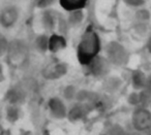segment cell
I'll list each match as a JSON object with an SVG mask.
<instances>
[{"mask_svg": "<svg viewBox=\"0 0 151 135\" xmlns=\"http://www.w3.org/2000/svg\"><path fill=\"white\" fill-rule=\"evenodd\" d=\"M101 51V38L95 30L89 27L82 35L78 46L77 57L81 65L88 66L94 59L97 58Z\"/></svg>", "mask_w": 151, "mask_h": 135, "instance_id": "6da1fadb", "label": "cell"}, {"mask_svg": "<svg viewBox=\"0 0 151 135\" xmlns=\"http://www.w3.org/2000/svg\"><path fill=\"white\" fill-rule=\"evenodd\" d=\"M7 63L13 67H21L26 63L28 58V48L21 39H15L9 42V48L6 53Z\"/></svg>", "mask_w": 151, "mask_h": 135, "instance_id": "7a4b0ae2", "label": "cell"}, {"mask_svg": "<svg viewBox=\"0 0 151 135\" xmlns=\"http://www.w3.org/2000/svg\"><path fill=\"white\" fill-rule=\"evenodd\" d=\"M106 59L111 64L123 66L127 63L129 54L124 46L118 41H111L106 46Z\"/></svg>", "mask_w": 151, "mask_h": 135, "instance_id": "3957f363", "label": "cell"}, {"mask_svg": "<svg viewBox=\"0 0 151 135\" xmlns=\"http://www.w3.org/2000/svg\"><path fill=\"white\" fill-rule=\"evenodd\" d=\"M132 124L134 131L150 132L151 131V110L147 107H137L132 116Z\"/></svg>", "mask_w": 151, "mask_h": 135, "instance_id": "277c9868", "label": "cell"}, {"mask_svg": "<svg viewBox=\"0 0 151 135\" xmlns=\"http://www.w3.org/2000/svg\"><path fill=\"white\" fill-rule=\"evenodd\" d=\"M67 64L59 61H54V62L49 63L48 65L42 68V75L44 79L48 81H55V79H61L67 73Z\"/></svg>", "mask_w": 151, "mask_h": 135, "instance_id": "5b68a950", "label": "cell"}, {"mask_svg": "<svg viewBox=\"0 0 151 135\" xmlns=\"http://www.w3.org/2000/svg\"><path fill=\"white\" fill-rule=\"evenodd\" d=\"M20 16L19 7L16 5H7L3 7L0 13V24L3 28H12L18 22Z\"/></svg>", "mask_w": 151, "mask_h": 135, "instance_id": "8992f818", "label": "cell"}, {"mask_svg": "<svg viewBox=\"0 0 151 135\" xmlns=\"http://www.w3.org/2000/svg\"><path fill=\"white\" fill-rule=\"evenodd\" d=\"M49 111L53 118L57 120H62L64 118H67L68 110L65 106L64 102L58 97H52L48 101Z\"/></svg>", "mask_w": 151, "mask_h": 135, "instance_id": "52a82bcc", "label": "cell"}, {"mask_svg": "<svg viewBox=\"0 0 151 135\" xmlns=\"http://www.w3.org/2000/svg\"><path fill=\"white\" fill-rule=\"evenodd\" d=\"M110 64L111 63L107 59L97 57L96 59H94L88 65V68L92 75H94V76H103V75H106L109 72Z\"/></svg>", "mask_w": 151, "mask_h": 135, "instance_id": "ba28073f", "label": "cell"}, {"mask_svg": "<svg viewBox=\"0 0 151 135\" xmlns=\"http://www.w3.org/2000/svg\"><path fill=\"white\" fill-rule=\"evenodd\" d=\"M88 105L85 103H81L78 102L76 103L70 109L68 110V114H67V119L70 122H78V121L82 120L85 116L88 114Z\"/></svg>", "mask_w": 151, "mask_h": 135, "instance_id": "9c48e42d", "label": "cell"}, {"mask_svg": "<svg viewBox=\"0 0 151 135\" xmlns=\"http://www.w3.org/2000/svg\"><path fill=\"white\" fill-rule=\"evenodd\" d=\"M147 77L148 75L145 74L144 71L142 70H134L132 73V86L136 91H143L146 86V81H147Z\"/></svg>", "mask_w": 151, "mask_h": 135, "instance_id": "30bf717a", "label": "cell"}, {"mask_svg": "<svg viewBox=\"0 0 151 135\" xmlns=\"http://www.w3.org/2000/svg\"><path fill=\"white\" fill-rule=\"evenodd\" d=\"M66 48V40L59 34H52L49 39V51L51 53H58Z\"/></svg>", "mask_w": 151, "mask_h": 135, "instance_id": "8fae6325", "label": "cell"}, {"mask_svg": "<svg viewBox=\"0 0 151 135\" xmlns=\"http://www.w3.org/2000/svg\"><path fill=\"white\" fill-rule=\"evenodd\" d=\"M59 4H60L65 11L71 13V11L83 9L86 6L87 1H84V0H62V1L59 2Z\"/></svg>", "mask_w": 151, "mask_h": 135, "instance_id": "7c38bea8", "label": "cell"}, {"mask_svg": "<svg viewBox=\"0 0 151 135\" xmlns=\"http://www.w3.org/2000/svg\"><path fill=\"white\" fill-rule=\"evenodd\" d=\"M7 102H9V105H18L23 100L22 92L18 89H11L6 94Z\"/></svg>", "mask_w": 151, "mask_h": 135, "instance_id": "4fadbf2b", "label": "cell"}, {"mask_svg": "<svg viewBox=\"0 0 151 135\" xmlns=\"http://www.w3.org/2000/svg\"><path fill=\"white\" fill-rule=\"evenodd\" d=\"M84 20V11L83 9L81 11H76L69 13L68 16V23L71 26H77L79 24L82 23V21Z\"/></svg>", "mask_w": 151, "mask_h": 135, "instance_id": "5bb4252c", "label": "cell"}, {"mask_svg": "<svg viewBox=\"0 0 151 135\" xmlns=\"http://www.w3.org/2000/svg\"><path fill=\"white\" fill-rule=\"evenodd\" d=\"M49 39H50V37H48L47 35H40L36 37L35 46L40 53H45L49 51Z\"/></svg>", "mask_w": 151, "mask_h": 135, "instance_id": "9a60e30c", "label": "cell"}, {"mask_svg": "<svg viewBox=\"0 0 151 135\" xmlns=\"http://www.w3.org/2000/svg\"><path fill=\"white\" fill-rule=\"evenodd\" d=\"M120 85H121V81L118 77H109L106 81L104 88L107 90V92H115L119 89Z\"/></svg>", "mask_w": 151, "mask_h": 135, "instance_id": "2e32d148", "label": "cell"}, {"mask_svg": "<svg viewBox=\"0 0 151 135\" xmlns=\"http://www.w3.org/2000/svg\"><path fill=\"white\" fill-rule=\"evenodd\" d=\"M20 116V110L18 105H9L6 108V119L9 122L15 123Z\"/></svg>", "mask_w": 151, "mask_h": 135, "instance_id": "e0dca14e", "label": "cell"}, {"mask_svg": "<svg viewBox=\"0 0 151 135\" xmlns=\"http://www.w3.org/2000/svg\"><path fill=\"white\" fill-rule=\"evenodd\" d=\"M151 14L148 9H139L136 11V19L139 21V23H146L147 21L150 20Z\"/></svg>", "mask_w": 151, "mask_h": 135, "instance_id": "ac0fdd59", "label": "cell"}, {"mask_svg": "<svg viewBox=\"0 0 151 135\" xmlns=\"http://www.w3.org/2000/svg\"><path fill=\"white\" fill-rule=\"evenodd\" d=\"M77 94H78V91H77L76 87H73V86H67L63 90V96H64V98L66 100L76 99Z\"/></svg>", "mask_w": 151, "mask_h": 135, "instance_id": "d6986e66", "label": "cell"}, {"mask_svg": "<svg viewBox=\"0 0 151 135\" xmlns=\"http://www.w3.org/2000/svg\"><path fill=\"white\" fill-rule=\"evenodd\" d=\"M108 135H127L126 131L124 130V128L122 126H120L119 124H114L108 129Z\"/></svg>", "mask_w": 151, "mask_h": 135, "instance_id": "ffe728a7", "label": "cell"}, {"mask_svg": "<svg viewBox=\"0 0 151 135\" xmlns=\"http://www.w3.org/2000/svg\"><path fill=\"white\" fill-rule=\"evenodd\" d=\"M127 101L130 105L134 106H139L141 105V96H140V92H132V93L128 95L127 97Z\"/></svg>", "mask_w": 151, "mask_h": 135, "instance_id": "44dd1931", "label": "cell"}, {"mask_svg": "<svg viewBox=\"0 0 151 135\" xmlns=\"http://www.w3.org/2000/svg\"><path fill=\"white\" fill-rule=\"evenodd\" d=\"M42 21H44L45 27L48 28V29H52L54 27V18H53L52 14L50 11H45Z\"/></svg>", "mask_w": 151, "mask_h": 135, "instance_id": "7402d4cb", "label": "cell"}, {"mask_svg": "<svg viewBox=\"0 0 151 135\" xmlns=\"http://www.w3.org/2000/svg\"><path fill=\"white\" fill-rule=\"evenodd\" d=\"M126 5H128V6L130 7H136V9H139V7H142L143 5H145V1H143V0H126L125 2Z\"/></svg>", "mask_w": 151, "mask_h": 135, "instance_id": "603a6c76", "label": "cell"}, {"mask_svg": "<svg viewBox=\"0 0 151 135\" xmlns=\"http://www.w3.org/2000/svg\"><path fill=\"white\" fill-rule=\"evenodd\" d=\"M0 46H1V56L6 55L7 51H9V42L5 39L4 36H1V39H0Z\"/></svg>", "mask_w": 151, "mask_h": 135, "instance_id": "cb8c5ba5", "label": "cell"}, {"mask_svg": "<svg viewBox=\"0 0 151 135\" xmlns=\"http://www.w3.org/2000/svg\"><path fill=\"white\" fill-rule=\"evenodd\" d=\"M134 30L138 32L139 34H144L147 31V26L146 23H138L134 27Z\"/></svg>", "mask_w": 151, "mask_h": 135, "instance_id": "d4e9b609", "label": "cell"}, {"mask_svg": "<svg viewBox=\"0 0 151 135\" xmlns=\"http://www.w3.org/2000/svg\"><path fill=\"white\" fill-rule=\"evenodd\" d=\"M143 91H145L146 93H148L149 95H151V74H149L148 77H147L146 86H145Z\"/></svg>", "mask_w": 151, "mask_h": 135, "instance_id": "484cf974", "label": "cell"}, {"mask_svg": "<svg viewBox=\"0 0 151 135\" xmlns=\"http://www.w3.org/2000/svg\"><path fill=\"white\" fill-rule=\"evenodd\" d=\"M51 4H53L52 1H40L38 2V6L42 7V9H46L47 6H49Z\"/></svg>", "mask_w": 151, "mask_h": 135, "instance_id": "4316f807", "label": "cell"}, {"mask_svg": "<svg viewBox=\"0 0 151 135\" xmlns=\"http://www.w3.org/2000/svg\"><path fill=\"white\" fill-rule=\"evenodd\" d=\"M146 46H147V51H148V53L149 54H151V34H150V36H149L148 40H147Z\"/></svg>", "mask_w": 151, "mask_h": 135, "instance_id": "83f0119b", "label": "cell"}, {"mask_svg": "<svg viewBox=\"0 0 151 135\" xmlns=\"http://www.w3.org/2000/svg\"><path fill=\"white\" fill-rule=\"evenodd\" d=\"M127 135H142V133H141V132H138V131H134V132L127 133Z\"/></svg>", "mask_w": 151, "mask_h": 135, "instance_id": "f1b7e54d", "label": "cell"}, {"mask_svg": "<svg viewBox=\"0 0 151 135\" xmlns=\"http://www.w3.org/2000/svg\"><path fill=\"white\" fill-rule=\"evenodd\" d=\"M101 135H108V134H107V133H106V134H101Z\"/></svg>", "mask_w": 151, "mask_h": 135, "instance_id": "f546056e", "label": "cell"}]
</instances>
